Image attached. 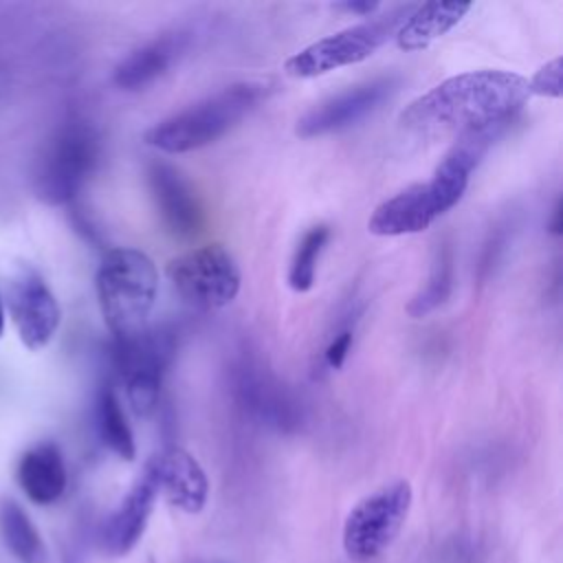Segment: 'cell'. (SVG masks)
<instances>
[{
    "label": "cell",
    "instance_id": "obj_2",
    "mask_svg": "<svg viewBox=\"0 0 563 563\" xmlns=\"http://www.w3.org/2000/svg\"><path fill=\"white\" fill-rule=\"evenodd\" d=\"M271 88L268 81H235L154 123L145 130L143 141L165 154L207 147L249 117L271 95Z\"/></svg>",
    "mask_w": 563,
    "mask_h": 563
},
{
    "label": "cell",
    "instance_id": "obj_26",
    "mask_svg": "<svg viewBox=\"0 0 563 563\" xmlns=\"http://www.w3.org/2000/svg\"><path fill=\"white\" fill-rule=\"evenodd\" d=\"M561 216H563V202L556 200V205H554V209H552V218H550V222H548V231H550L552 235H561V229H563Z\"/></svg>",
    "mask_w": 563,
    "mask_h": 563
},
{
    "label": "cell",
    "instance_id": "obj_11",
    "mask_svg": "<svg viewBox=\"0 0 563 563\" xmlns=\"http://www.w3.org/2000/svg\"><path fill=\"white\" fill-rule=\"evenodd\" d=\"M396 77H376L356 86H350L303 112L297 119L295 134L299 139H314L347 130L380 108L385 99L396 90Z\"/></svg>",
    "mask_w": 563,
    "mask_h": 563
},
{
    "label": "cell",
    "instance_id": "obj_1",
    "mask_svg": "<svg viewBox=\"0 0 563 563\" xmlns=\"http://www.w3.org/2000/svg\"><path fill=\"white\" fill-rule=\"evenodd\" d=\"M528 79L499 68L453 75L416 97L398 117L400 128L418 139H464L504 130L528 103Z\"/></svg>",
    "mask_w": 563,
    "mask_h": 563
},
{
    "label": "cell",
    "instance_id": "obj_21",
    "mask_svg": "<svg viewBox=\"0 0 563 563\" xmlns=\"http://www.w3.org/2000/svg\"><path fill=\"white\" fill-rule=\"evenodd\" d=\"M453 284H455L453 246L449 242H442L435 249L427 284L407 303V314L413 319H422V317L431 314L451 297Z\"/></svg>",
    "mask_w": 563,
    "mask_h": 563
},
{
    "label": "cell",
    "instance_id": "obj_10",
    "mask_svg": "<svg viewBox=\"0 0 563 563\" xmlns=\"http://www.w3.org/2000/svg\"><path fill=\"white\" fill-rule=\"evenodd\" d=\"M235 398L240 407L257 422L290 433L303 422L301 400L255 361H242L233 376Z\"/></svg>",
    "mask_w": 563,
    "mask_h": 563
},
{
    "label": "cell",
    "instance_id": "obj_3",
    "mask_svg": "<svg viewBox=\"0 0 563 563\" xmlns=\"http://www.w3.org/2000/svg\"><path fill=\"white\" fill-rule=\"evenodd\" d=\"M97 299L114 343L130 341L147 330L156 303L158 271L139 249H108L97 268Z\"/></svg>",
    "mask_w": 563,
    "mask_h": 563
},
{
    "label": "cell",
    "instance_id": "obj_4",
    "mask_svg": "<svg viewBox=\"0 0 563 563\" xmlns=\"http://www.w3.org/2000/svg\"><path fill=\"white\" fill-rule=\"evenodd\" d=\"M99 132L81 119L66 121L46 143L35 167V194L48 205L70 202L97 169Z\"/></svg>",
    "mask_w": 563,
    "mask_h": 563
},
{
    "label": "cell",
    "instance_id": "obj_24",
    "mask_svg": "<svg viewBox=\"0 0 563 563\" xmlns=\"http://www.w3.org/2000/svg\"><path fill=\"white\" fill-rule=\"evenodd\" d=\"M352 341H354L352 330H350V328H343V330L325 345V350H323V365H325L328 369H339V367L345 363L347 354H350Z\"/></svg>",
    "mask_w": 563,
    "mask_h": 563
},
{
    "label": "cell",
    "instance_id": "obj_25",
    "mask_svg": "<svg viewBox=\"0 0 563 563\" xmlns=\"http://www.w3.org/2000/svg\"><path fill=\"white\" fill-rule=\"evenodd\" d=\"M378 2H369V0H347V2H336L332 4V9L336 11H345V13H352V15H372L378 11Z\"/></svg>",
    "mask_w": 563,
    "mask_h": 563
},
{
    "label": "cell",
    "instance_id": "obj_6",
    "mask_svg": "<svg viewBox=\"0 0 563 563\" xmlns=\"http://www.w3.org/2000/svg\"><path fill=\"white\" fill-rule=\"evenodd\" d=\"M413 504V490L407 479H396L365 495L345 515L341 543L356 563L380 556L400 534Z\"/></svg>",
    "mask_w": 563,
    "mask_h": 563
},
{
    "label": "cell",
    "instance_id": "obj_17",
    "mask_svg": "<svg viewBox=\"0 0 563 563\" xmlns=\"http://www.w3.org/2000/svg\"><path fill=\"white\" fill-rule=\"evenodd\" d=\"M15 479L22 493L37 506L55 504L68 484L66 462L55 442H40L20 455Z\"/></svg>",
    "mask_w": 563,
    "mask_h": 563
},
{
    "label": "cell",
    "instance_id": "obj_8",
    "mask_svg": "<svg viewBox=\"0 0 563 563\" xmlns=\"http://www.w3.org/2000/svg\"><path fill=\"white\" fill-rule=\"evenodd\" d=\"M176 354V339L167 330H145L143 334L114 343V367L123 380L125 398L134 416L147 418L156 411L161 385Z\"/></svg>",
    "mask_w": 563,
    "mask_h": 563
},
{
    "label": "cell",
    "instance_id": "obj_14",
    "mask_svg": "<svg viewBox=\"0 0 563 563\" xmlns=\"http://www.w3.org/2000/svg\"><path fill=\"white\" fill-rule=\"evenodd\" d=\"M150 460L154 464L158 495L174 508L198 515L209 497V479L200 462L180 446H167Z\"/></svg>",
    "mask_w": 563,
    "mask_h": 563
},
{
    "label": "cell",
    "instance_id": "obj_22",
    "mask_svg": "<svg viewBox=\"0 0 563 563\" xmlns=\"http://www.w3.org/2000/svg\"><path fill=\"white\" fill-rule=\"evenodd\" d=\"M330 240V227L328 224H314L303 231L299 238L290 264H288V286L295 292H308L314 286L317 277V264L319 257Z\"/></svg>",
    "mask_w": 563,
    "mask_h": 563
},
{
    "label": "cell",
    "instance_id": "obj_18",
    "mask_svg": "<svg viewBox=\"0 0 563 563\" xmlns=\"http://www.w3.org/2000/svg\"><path fill=\"white\" fill-rule=\"evenodd\" d=\"M473 9L471 2H424L416 4L396 31V44L402 51H424L435 40L455 29Z\"/></svg>",
    "mask_w": 563,
    "mask_h": 563
},
{
    "label": "cell",
    "instance_id": "obj_12",
    "mask_svg": "<svg viewBox=\"0 0 563 563\" xmlns=\"http://www.w3.org/2000/svg\"><path fill=\"white\" fill-rule=\"evenodd\" d=\"M156 497V473L152 460H147L130 490L123 495L101 528V543L110 556H125L136 548L145 534Z\"/></svg>",
    "mask_w": 563,
    "mask_h": 563
},
{
    "label": "cell",
    "instance_id": "obj_9",
    "mask_svg": "<svg viewBox=\"0 0 563 563\" xmlns=\"http://www.w3.org/2000/svg\"><path fill=\"white\" fill-rule=\"evenodd\" d=\"M7 306L13 328L24 347L37 352L55 336L62 310L44 282L31 264H15L7 279Z\"/></svg>",
    "mask_w": 563,
    "mask_h": 563
},
{
    "label": "cell",
    "instance_id": "obj_5",
    "mask_svg": "<svg viewBox=\"0 0 563 563\" xmlns=\"http://www.w3.org/2000/svg\"><path fill=\"white\" fill-rule=\"evenodd\" d=\"M413 7L416 4L394 7L378 18L347 26L303 46L284 62L286 75L297 79H312L372 57L389 37L396 35L398 26L407 20Z\"/></svg>",
    "mask_w": 563,
    "mask_h": 563
},
{
    "label": "cell",
    "instance_id": "obj_27",
    "mask_svg": "<svg viewBox=\"0 0 563 563\" xmlns=\"http://www.w3.org/2000/svg\"><path fill=\"white\" fill-rule=\"evenodd\" d=\"M4 334V303H2V295H0V336Z\"/></svg>",
    "mask_w": 563,
    "mask_h": 563
},
{
    "label": "cell",
    "instance_id": "obj_16",
    "mask_svg": "<svg viewBox=\"0 0 563 563\" xmlns=\"http://www.w3.org/2000/svg\"><path fill=\"white\" fill-rule=\"evenodd\" d=\"M440 218L427 183H416L383 200L367 220V231L380 238L411 235L429 229Z\"/></svg>",
    "mask_w": 563,
    "mask_h": 563
},
{
    "label": "cell",
    "instance_id": "obj_13",
    "mask_svg": "<svg viewBox=\"0 0 563 563\" xmlns=\"http://www.w3.org/2000/svg\"><path fill=\"white\" fill-rule=\"evenodd\" d=\"M147 185L165 229L176 238H194L202 229V207L185 176L165 161H150Z\"/></svg>",
    "mask_w": 563,
    "mask_h": 563
},
{
    "label": "cell",
    "instance_id": "obj_15",
    "mask_svg": "<svg viewBox=\"0 0 563 563\" xmlns=\"http://www.w3.org/2000/svg\"><path fill=\"white\" fill-rule=\"evenodd\" d=\"M187 42L189 37L185 31H169L134 48L114 66V86L128 92L152 86L176 64V59L187 48Z\"/></svg>",
    "mask_w": 563,
    "mask_h": 563
},
{
    "label": "cell",
    "instance_id": "obj_7",
    "mask_svg": "<svg viewBox=\"0 0 563 563\" xmlns=\"http://www.w3.org/2000/svg\"><path fill=\"white\" fill-rule=\"evenodd\" d=\"M167 279L174 292L191 308L218 310L240 292V268L222 244H205L169 260Z\"/></svg>",
    "mask_w": 563,
    "mask_h": 563
},
{
    "label": "cell",
    "instance_id": "obj_19",
    "mask_svg": "<svg viewBox=\"0 0 563 563\" xmlns=\"http://www.w3.org/2000/svg\"><path fill=\"white\" fill-rule=\"evenodd\" d=\"M0 541L18 563H46V543L15 499H0Z\"/></svg>",
    "mask_w": 563,
    "mask_h": 563
},
{
    "label": "cell",
    "instance_id": "obj_20",
    "mask_svg": "<svg viewBox=\"0 0 563 563\" xmlns=\"http://www.w3.org/2000/svg\"><path fill=\"white\" fill-rule=\"evenodd\" d=\"M95 424L99 440L106 449H110L117 457L132 462L136 457V444L134 433L128 424V418L123 413L121 400L117 391L110 385H103L97 394L95 402Z\"/></svg>",
    "mask_w": 563,
    "mask_h": 563
},
{
    "label": "cell",
    "instance_id": "obj_23",
    "mask_svg": "<svg viewBox=\"0 0 563 563\" xmlns=\"http://www.w3.org/2000/svg\"><path fill=\"white\" fill-rule=\"evenodd\" d=\"M530 97H548V99H559L561 97V57H552L543 66L537 68V73L528 81Z\"/></svg>",
    "mask_w": 563,
    "mask_h": 563
}]
</instances>
